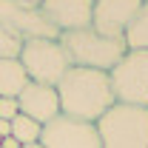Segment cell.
<instances>
[{
    "label": "cell",
    "mask_w": 148,
    "mask_h": 148,
    "mask_svg": "<svg viewBox=\"0 0 148 148\" xmlns=\"http://www.w3.org/2000/svg\"><path fill=\"white\" fill-rule=\"evenodd\" d=\"M40 9L51 20V26L63 34V32H77V29L91 26L94 0H43Z\"/></svg>",
    "instance_id": "cell-9"
},
{
    "label": "cell",
    "mask_w": 148,
    "mask_h": 148,
    "mask_svg": "<svg viewBox=\"0 0 148 148\" xmlns=\"http://www.w3.org/2000/svg\"><path fill=\"white\" fill-rule=\"evenodd\" d=\"M114 100L123 106L148 108V51H125L108 71Z\"/></svg>",
    "instance_id": "cell-5"
},
{
    "label": "cell",
    "mask_w": 148,
    "mask_h": 148,
    "mask_svg": "<svg viewBox=\"0 0 148 148\" xmlns=\"http://www.w3.org/2000/svg\"><path fill=\"white\" fill-rule=\"evenodd\" d=\"M143 0H94L91 29L111 40H125V29L140 12Z\"/></svg>",
    "instance_id": "cell-8"
},
{
    "label": "cell",
    "mask_w": 148,
    "mask_h": 148,
    "mask_svg": "<svg viewBox=\"0 0 148 148\" xmlns=\"http://www.w3.org/2000/svg\"><path fill=\"white\" fill-rule=\"evenodd\" d=\"M40 134H43V125L34 123L32 117L26 114H17L12 120V137L17 140L20 145H29V143H40Z\"/></svg>",
    "instance_id": "cell-13"
},
{
    "label": "cell",
    "mask_w": 148,
    "mask_h": 148,
    "mask_svg": "<svg viewBox=\"0 0 148 148\" xmlns=\"http://www.w3.org/2000/svg\"><path fill=\"white\" fill-rule=\"evenodd\" d=\"M23 49V40L17 34H12L3 23H0V57H17Z\"/></svg>",
    "instance_id": "cell-14"
},
{
    "label": "cell",
    "mask_w": 148,
    "mask_h": 148,
    "mask_svg": "<svg viewBox=\"0 0 148 148\" xmlns=\"http://www.w3.org/2000/svg\"><path fill=\"white\" fill-rule=\"evenodd\" d=\"M20 148H43L40 143H29V145H20Z\"/></svg>",
    "instance_id": "cell-18"
},
{
    "label": "cell",
    "mask_w": 148,
    "mask_h": 148,
    "mask_svg": "<svg viewBox=\"0 0 148 148\" xmlns=\"http://www.w3.org/2000/svg\"><path fill=\"white\" fill-rule=\"evenodd\" d=\"M20 114V106H17V100L14 97H0V120H14Z\"/></svg>",
    "instance_id": "cell-15"
},
{
    "label": "cell",
    "mask_w": 148,
    "mask_h": 148,
    "mask_svg": "<svg viewBox=\"0 0 148 148\" xmlns=\"http://www.w3.org/2000/svg\"><path fill=\"white\" fill-rule=\"evenodd\" d=\"M29 74L23 69L17 57H0V97H14L17 100L20 91L29 86Z\"/></svg>",
    "instance_id": "cell-11"
},
{
    "label": "cell",
    "mask_w": 148,
    "mask_h": 148,
    "mask_svg": "<svg viewBox=\"0 0 148 148\" xmlns=\"http://www.w3.org/2000/svg\"><path fill=\"white\" fill-rule=\"evenodd\" d=\"M57 97H60V114L83 123H97L117 103L108 71L77 69V66H71L57 83Z\"/></svg>",
    "instance_id": "cell-1"
},
{
    "label": "cell",
    "mask_w": 148,
    "mask_h": 148,
    "mask_svg": "<svg viewBox=\"0 0 148 148\" xmlns=\"http://www.w3.org/2000/svg\"><path fill=\"white\" fill-rule=\"evenodd\" d=\"M3 137H12V123L9 120H0V140Z\"/></svg>",
    "instance_id": "cell-16"
},
{
    "label": "cell",
    "mask_w": 148,
    "mask_h": 148,
    "mask_svg": "<svg viewBox=\"0 0 148 148\" xmlns=\"http://www.w3.org/2000/svg\"><path fill=\"white\" fill-rule=\"evenodd\" d=\"M40 145L43 148H103L100 134H97V123H83V120L66 117V114H60L51 123L43 125Z\"/></svg>",
    "instance_id": "cell-7"
},
{
    "label": "cell",
    "mask_w": 148,
    "mask_h": 148,
    "mask_svg": "<svg viewBox=\"0 0 148 148\" xmlns=\"http://www.w3.org/2000/svg\"><path fill=\"white\" fill-rule=\"evenodd\" d=\"M17 60L23 63V69H26L32 83L54 86V88H57V83L63 80V74L71 69V63H69V57L63 51L60 40H26Z\"/></svg>",
    "instance_id": "cell-4"
},
{
    "label": "cell",
    "mask_w": 148,
    "mask_h": 148,
    "mask_svg": "<svg viewBox=\"0 0 148 148\" xmlns=\"http://www.w3.org/2000/svg\"><path fill=\"white\" fill-rule=\"evenodd\" d=\"M60 46L69 57V63L77 69H97V71H111L123 54L128 51L125 40H111V37L97 34L91 26L77 29V32H63Z\"/></svg>",
    "instance_id": "cell-2"
},
{
    "label": "cell",
    "mask_w": 148,
    "mask_h": 148,
    "mask_svg": "<svg viewBox=\"0 0 148 148\" xmlns=\"http://www.w3.org/2000/svg\"><path fill=\"white\" fill-rule=\"evenodd\" d=\"M20 114L32 117L34 123L46 125L54 117H60V97H57L54 86H40V83H29L17 97Z\"/></svg>",
    "instance_id": "cell-10"
},
{
    "label": "cell",
    "mask_w": 148,
    "mask_h": 148,
    "mask_svg": "<svg viewBox=\"0 0 148 148\" xmlns=\"http://www.w3.org/2000/svg\"><path fill=\"white\" fill-rule=\"evenodd\" d=\"M143 3H148V0H143Z\"/></svg>",
    "instance_id": "cell-20"
},
{
    "label": "cell",
    "mask_w": 148,
    "mask_h": 148,
    "mask_svg": "<svg viewBox=\"0 0 148 148\" xmlns=\"http://www.w3.org/2000/svg\"><path fill=\"white\" fill-rule=\"evenodd\" d=\"M0 148H20V143L14 137H3V140H0Z\"/></svg>",
    "instance_id": "cell-17"
},
{
    "label": "cell",
    "mask_w": 148,
    "mask_h": 148,
    "mask_svg": "<svg viewBox=\"0 0 148 148\" xmlns=\"http://www.w3.org/2000/svg\"><path fill=\"white\" fill-rule=\"evenodd\" d=\"M97 134L103 148H148V108L114 103L97 120Z\"/></svg>",
    "instance_id": "cell-3"
},
{
    "label": "cell",
    "mask_w": 148,
    "mask_h": 148,
    "mask_svg": "<svg viewBox=\"0 0 148 148\" xmlns=\"http://www.w3.org/2000/svg\"><path fill=\"white\" fill-rule=\"evenodd\" d=\"M20 3H34V6H40L43 0H20Z\"/></svg>",
    "instance_id": "cell-19"
},
{
    "label": "cell",
    "mask_w": 148,
    "mask_h": 148,
    "mask_svg": "<svg viewBox=\"0 0 148 148\" xmlns=\"http://www.w3.org/2000/svg\"><path fill=\"white\" fill-rule=\"evenodd\" d=\"M125 46L131 51H148V3L140 6V12L125 29Z\"/></svg>",
    "instance_id": "cell-12"
},
{
    "label": "cell",
    "mask_w": 148,
    "mask_h": 148,
    "mask_svg": "<svg viewBox=\"0 0 148 148\" xmlns=\"http://www.w3.org/2000/svg\"><path fill=\"white\" fill-rule=\"evenodd\" d=\"M0 23L26 40H60V32L51 26L46 12L34 3H20V0H0Z\"/></svg>",
    "instance_id": "cell-6"
}]
</instances>
